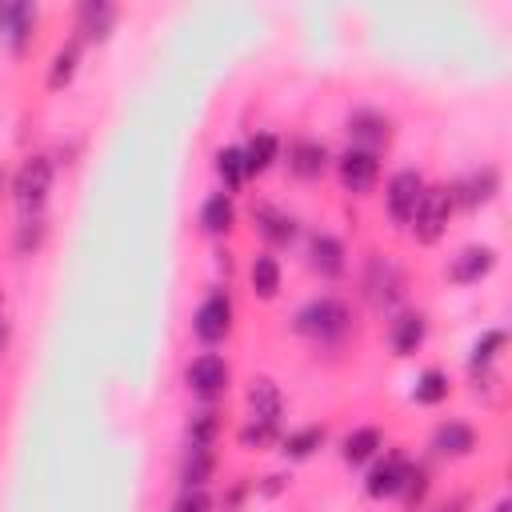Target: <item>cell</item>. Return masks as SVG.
<instances>
[{"label": "cell", "instance_id": "cell-1", "mask_svg": "<svg viewBox=\"0 0 512 512\" xmlns=\"http://www.w3.org/2000/svg\"><path fill=\"white\" fill-rule=\"evenodd\" d=\"M280 420H284V392H280V384L268 380V376H252L248 380V396H244L240 448L256 452V448L272 444L280 436Z\"/></svg>", "mask_w": 512, "mask_h": 512}, {"label": "cell", "instance_id": "cell-2", "mask_svg": "<svg viewBox=\"0 0 512 512\" xmlns=\"http://www.w3.org/2000/svg\"><path fill=\"white\" fill-rule=\"evenodd\" d=\"M292 332H296L300 340L316 344V348H336V344H344L348 332H352V308H348L340 296H328V292H324V296H312V300H304V304L296 308Z\"/></svg>", "mask_w": 512, "mask_h": 512}, {"label": "cell", "instance_id": "cell-3", "mask_svg": "<svg viewBox=\"0 0 512 512\" xmlns=\"http://www.w3.org/2000/svg\"><path fill=\"white\" fill-rule=\"evenodd\" d=\"M52 180H56V164H52V156L36 152V156H24V160H20V168L12 172V184H8V196H12V208H16L20 220H36V216H44Z\"/></svg>", "mask_w": 512, "mask_h": 512}, {"label": "cell", "instance_id": "cell-4", "mask_svg": "<svg viewBox=\"0 0 512 512\" xmlns=\"http://www.w3.org/2000/svg\"><path fill=\"white\" fill-rule=\"evenodd\" d=\"M452 212H456L452 192H448L444 184H428L424 196H420V208H416V216H412V224H408L412 240H416V244H436V240L448 232Z\"/></svg>", "mask_w": 512, "mask_h": 512}, {"label": "cell", "instance_id": "cell-5", "mask_svg": "<svg viewBox=\"0 0 512 512\" xmlns=\"http://www.w3.org/2000/svg\"><path fill=\"white\" fill-rule=\"evenodd\" d=\"M404 292H408V280H404L400 264L388 260V256H372L368 268H364V296L372 300V308L396 312L400 300H404Z\"/></svg>", "mask_w": 512, "mask_h": 512}, {"label": "cell", "instance_id": "cell-6", "mask_svg": "<svg viewBox=\"0 0 512 512\" xmlns=\"http://www.w3.org/2000/svg\"><path fill=\"white\" fill-rule=\"evenodd\" d=\"M232 320H236L232 292H228V288H212V292L196 304V312H192V332H196L200 344H220V340H228Z\"/></svg>", "mask_w": 512, "mask_h": 512}, {"label": "cell", "instance_id": "cell-7", "mask_svg": "<svg viewBox=\"0 0 512 512\" xmlns=\"http://www.w3.org/2000/svg\"><path fill=\"white\" fill-rule=\"evenodd\" d=\"M424 188H428V180L416 168H400V172L388 176V184H384V212H388V220L396 228H408L412 224Z\"/></svg>", "mask_w": 512, "mask_h": 512}, {"label": "cell", "instance_id": "cell-8", "mask_svg": "<svg viewBox=\"0 0 512 512\" xmlns=\"http://www.w3.org/2000/svg\"><path fill=\"white\" fill-rule=\"evenodd\" d=\"M184 384H188L192 396H200L204 404H212V400H220L228 392L232 368H228V360L220 352H200V356H192L184 364Z\"/></svg>", "mask_w": 512, "mask_h": 512}, {"label": "cell", "instance_id": "cell-9", "mask_svg": "<svg viewBox=\"0 0 512 512\" xmlns=\"http://www.w3.org/2000/svg\"><path fill=\"white\" fill-rule=\"evenodd\" d=\"M408 472H412V456L400 452V448H392V452H384V456L372 460V468L364 476V492L372 500H396L400 488H404V480H408Z\"/></svg>", "mask_w": 512, "mask_h": 512}, {"label": "cell", "instance_id": "cell-10", "mask_svg": "<svg viewBox=\"0 0 512 512\" xmlns=\"http://www.w3.org/2000/svg\"><path fill=\"white\" fill-rule=\"evenodd\" d=\"M332 164H336V180H340V188L348 196H364L380 180V156L376 152H364V148H352L348 144Z\"/></svg>", "mask_w": 512, "mask_h": 512}, {"label": "cell", "instance_id": "cell-11", "mask_svg": "<svg viewBox=\"0 0 512 512\" xmlns=\"http://www.w3.org/2000/svg\"><path fill=\"white\" fill-rule=\"evenodd\" d=\"M284 164H288V176H292V180L312 184V180H320V176L328 172L332 152H328V144L316 140V136H296V140H288V148H284Z\"/></svg>", "mask_w": 512, "mask_h": 512}, {"label": "cell", "instance_id": "cell-12", "mask_svg": "<svg viewBox=\"0 0 512 512\" xmlns=\"http://www.w3.org/2000/svg\"><path fill=\"white\" fill-rule=\"evenodd\" d=\"M448 192H452V204H456V208H468V212L488 208V204L500 196V168H496V164H480V168H472L468 176H460Z\"/></svg>", "mask_w": 512, "mask_h": 512}, {"label": "cell", "instance_id": "cell-13", "mask_svg": "<svg viewBox=\"0 0 512 512\" xmlns=\"http://www.w3.org/2000/svg\"><path fill=\"white\" fill-rule=\"evenodd\" d=\"M344 132H348L352 148L380 156V148H388V140H392V120L380 108H352L344 120Z\"/></svg>", "mask_w": 512, "mask_h": 512}, {"label": "cell", "instance_id": "cell-14", "mask_svg": "<svg viewBox=\"0 0 512 512\" xmlns=\"http://www.w3.org/2000/svg\"><path fill=\"white\" fill-rule=\"evenodd\" d=\"M304 264L320 276V280H340L348 272V248L332 236V232H312L304 244Z\"/></svg>", "mask_w": 512, "mask_h": 512}, {"label": "cell", "instance_id": "cell-15", "mask_svg": "<svg viewBox=\"0 0 512 512\" xmlns=\"http://www.w3.org/2000/svg\"><path fill=\"white\" fill-rule=\"evenodd\" d=\"M476 444H480V436H476V428L468 420H440L432 428V436H428V448L440 460H464V456L476 452Z\"/></svg>", "mask_w": 512, "mask_h": 512}, {"label": "cell", "instance_id": "cell-16", "mask_svg": "<svg viewBox=\"0 0 512 512\" xmlns=\"http://www.w3.org/2000/svg\"><path fill=\"white\" fill-rule=\"evenodd\" d=\"M428 340V316L416 312V308H404V312H392L388 320V348L392 356H416Z\"/></svg>", "mask_w": 512, "mask_h": 512}, {"label": "cell", "instance_id": "cell-17", "mask_svg": "<svg viewBox=\"0 0 512 512\" xmlns=\"http://www.w3.org/2000/svg\"><path fill=\"white\" fill-rule=\"evenodd\" d=\"M252 224H256V232H260V240H264L268 248H288V244H296V236H300L296 216L284 212V208H276V204H256V208H252Z\"/></svg>", "mask_w": 512, "mask_h": 512}, {"label": "cell", "instance_id": "cell-18", "mask_svg": "<svg viewBox=\"0 0 512 512\" xmlns=\"http://www.w3.org/2000/svg\"><path fill=\"white\" fill-rule=\"evenodd\" d=\"M492 268H496V248L492 244H468V248H460L452 256L448 280L460 284V288H468V284H480L484 276H492Z\"/></svg>", "mask_w": 512, "mask_h": 512}, {"label": "cell", "instance_id": "cell-19", "mask_svg": "<svg viewBox=\"0 0 512 512\" xmlns=\"http://www.w3.org/2000/svg\"><path fill=\"white\" fill-rule=\"evenodd\" d=\"M116 4H108V0H84L80 8H76V40L80 44H104L108 36H112V28H116Z\"/></svg>", "mask_w": 512, "mask_h": 512}, {"label": "cell", "instance_id": "cell-20", "mask_svg": "<svg viewBox=\"0 0 512 512\" xmlns=\"http://www.w3.org/2000/svg\"><path fill=\"white\" fill-rule=\"evenodd\" d=\"M32 28H36V8L32 4H0V36L8 40V48L16 56L32 44Z\"/></svg>", "mask_w": 512, "mask_h": 512}, {"label": "cell", "instance_id": "cell-21", "mask_svg": "<svg viewBox=\"0 0 512 512\" xmlns=\"http://www.w3.org/2000/svg\"><path fill=\"white\" fill-rule=\"evenodd\" d=\"M80 56H84V44H80L76 36H68V40L52 52V64H48L44 88H48V92H64V88L76 80V72H80Z\"/></svg>", "mask_w": 512, "mask_h": 512}, {"label": "cell", "instance_id": "cell-22", "mask_svg": "<svg viewBox=\"0 0 512 512\" xmlns=\"http://www.w3.org/2000/svg\"><path fill=\"white\" fill-rule=\"evenodd\" d=\"M380 448H384V432L376 428V424H360V428H352L344 440H340V460L344 464H372L376 456H380Z\"/></svg>", "mask_w": 512, "mask_h": 512}, {"label": "cell", "instance_id": "cell-23", "mask_svg": "<svg viewBox=\"0 0 512 512\" xmlns=\"http://www.w3.org/2000/svg\"><path fill=\"white\" fill-rule=\"evenodd\" d=\"M196 224H200V232H208V236L232 232V224H236V204H232V196H228V192L204 196V200H200V212H196Z\"/></svg>", "mask_w": 512, "mask_h": 512}, {"label": "cell", "instance_id": "cell-24", "mask_svg": "<svg viewBox=\"0 0 512 512\" xmlns=\"http://www.w3.org/2000/svg\"><path fill=\"white\" fill-rule=\"evenodd\" d=\"M280 280H284V272H280V260L272 252H256L248 260V288H252L256 300H276L280 296Z\"/></svg>", "mask_w": 512, "mask_h": 512}, {"label": "cell", "instance_id": "cell-25", "mask_svg": "<svg viewBox=\"0 0 512 512\" xmlns=\"http://www.w3.org/2000/svg\"><path fill=\"white\" fill-rule=\"evenodd\" d=\"M176 476H180V488H208V480L216 476V448H188L184 444Z\"/></svg>", "mask_w": 512, "mask_h": 512}, {"label": "cell", "instance_id": "cell-26", "mask_svg": "<svg viewBox=\"0 0 512 512\" xmlns=\"http://www.w3.org/2000/svg\"><path fill=\"white\" fill-rule=\"evenodd\" d=\"M324 440H328L324 424H300V428L280 436V456L284 460H308V456H316V448H324Z\"/></svg>", "mask_w": 512, "mask_h": 512}, {"label": "cell", "instance_id": "cell-27", "mask_svg": "<svg viewBox=\"0 0 512 512\" xmlns=\"http://www.w3.org/2000/svg\"><path fill=\"white\" fill-rule=\"evenodd\" d=\"M240 152H244V172H248V180H252V176H264V172L280 160V136H276V132H256Z\"/></svg>", "mask_w": 512, "mask_h": 512}, {"label": "cell", "instance_id": "cell-28", "mask_svg": "<svg viewBox=\"0 0 512 512\" xmlns=\"http://www.w3.org/2000/svg\"><path fill=\"white\" fill-rule=\"evenodd\" d=\"M448 392H452V380H448L444 368H424V372L416 376V384H412V400H416L420 408H436V404H444Z\"/></svg>", "mask_w": 512, "mask_h": 512}, {"label": "cell", "instance_id": "cell-29", "mask_svg": "<svg viewBox=\"0 0 512 512\" xmlns=\"http://www.w3.org/2000/svg\"><path fill=\"white\" fill-rule=\"evenodd\" d=\"M216 440H220V412L216 408L192 412L184 424V444L188 448H216Z\"/></svg>", "mask_w": 512, "mask_h": 512}, {"label": "cell", "instance_id": "cell-30", "mask_svg": "<svg viewBox=\"0 0 512 512\" xmlns=\"http://www.w3.org/2000/svg\"><path fill=\"white\" fill-rule=\"evenodd\" d=\"M504 348H508V332H504V328H488V332H480L476 344H472V356H468L472 376H476V372H488V368L500 360Z\"/></svg>", "mask_w": 512, "mask_h": 512}, {"label": "cell", "instance_id": "cell-31", "mask_svg": "<svg viewBox=\"0 0 512 512\" xmlns=\"http://www.w3.org/2000/svg\"><path fill=\"white\" fill-rule=\"evenodd\" d=\"M216 176H220V184H224L228 196L244 188L248 172H244V152H240V144H228V148L216 152Z\"/></svg>", "mask_w": 512, "mask_h": 512}, {"label": "cell", "instance_id": "cell-32", "mask_svg": "<svg viewBox=\"0 0 512 512\" xmlns=\"http://www.w3.org/2000/svg\"><path fill=\"white\" fill-rule=\"evenodd\" d=\"M44 240H48V224H44V216H36V220H20L16 232H12V252H16V256H36V252L44 248Z\"/></svg>", "mask_w": 512, "mask_h": 512}, {"label": "cell", "instance_id": "cell-33", "mask_svg": "<svg viewBox=\"0 0 512 512\" xmlns=\"http://www.w3.org/2000/svg\"><path fill=\"white\" fill-rule=\"evenodd\" d=\"M428 488H432V472L420 460H412V472H408V480H404V488H400L396 500H404V508H420L424 496H428Z\"/></svg>", "mask_w": 512, "mask_h": 512}, {"label": "cell", "instance_id": "cell-34", "mask_svg": "<svg viewBox=\"0 0 512 512\" xmlns=\"http://www.w3.org/2000/svg\"><path fill=\"white\" fill-rule=\"evenodd\" d=\"M168 512H212L208 488H180V496L168 504Z\"/></svg>", "mask_w": 512, "mask_h": 512}, {"label": "cell", "instance_id": "cell-35", "mask_svg": "<svg viewBox=\"0 0 512 512\" xmlns=\"http://www.w3.org/2000/svg\"><path fill=\"white\" fill-rule=\"evenodd\" d=\"M8 332H12V324H8V308H4V292H0V356L8 348Z\"/></svg>", "mask_w": 512, "mask_h": 512}, {"label": "cell", "instance_id": "cell-36", "mask_svg": "<svg viewBox=\"0 0 512 512\" xmlns=\"http://www.w3.org/2000/svg\"><path fill=\"white\" fill-rule=\"evenodd\" d=\"M280 488H284V476H268V484L260 488V496H276Z\"/></svg>", "mask_w": 512, "mask_h": 512}, {"label": "cell", "instance_id": "cell-37", "mask_svg": "<svg viewBox=\"0 0 512 512\" xmlns=\"http://www.w3.org/2000/svg\"><path fill=\"white\" fill-rule=\"evenodd\" d=\"M8 184H12V180H8V168L0 164V200H4V192H8Z\"/></svg>", "mask_w": 512, "mask_h": 512}, {"label": "cell", "instance_id": "cell-38", "mask_svg": "<svg viewBox=\"0 0 512 512\" xmlns=\"http://www.w3.org/2000/svg\"><path fill=\"white\" fill-rule=\"evenodd\" d=\"M508 508H512V504H508V496H500V500H496V508H492V512H508Z\"/></svg>", "mask_w": 512, "mask_h": 512}]
</instances>
